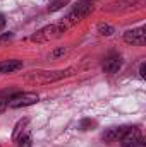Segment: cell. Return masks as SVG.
Listing matches in <instances>:
<instances>
[{
  "label": "cell",
  "mask_w": 146,
  "mask_h": 147,
  "mask_svg": "<svg viewBox=\"0 0 146 147\" xmlns=\"http://www.w3.org/2000/svg\"><path fill=\"white\" fill-rule=\"evenodd\" d=\"M16 142L19 147H31V137H29V134H23L21 137L16 139Z\"/></svg>",
  "instance_id": "cell-11"
},
{
  "label": "cell",
  "mask_w": 146,
  "mask_h": 147,
  "mask_svg": "<svg viewBox=\"0 0 146 147\" xmlns=\"http://www.w3.org/2000/svg\"><path fill=\"white\" fill-rule=\"evenodd\" d=\"M69 2H71V0H52L50 5H48V10H50V12H57V10L64 9Z\"/></svg>",
  "instance_id": "cell-10"
},
{
  "label": "cell",
  "mask_w": 146,
  "mask_h": 147,
  "mask_svg": "<svg viewBox=\"0 0 146 147\" xmlns=\"http://www.w3.org/2000/svg\"><path fill=\"white\" fill-rule=\"evenodd\" d=\"M69 72H72V69H67V70H33L24 77V80H28L31 84H50V82L64 79Z\"/></svg>",
  "instance_id": "cell-1"
},
{
  "label": "cell",
  "mask_w": 146,
  "mask_h": 147,
  "mask_svg": "<svg viewBox=\"0 0 146 147\" xmlns=\"http://www.w3.org/2000/svg\"><path fill=\"white\" fill-rule=\"evenodd\" d=\"M64 33H65V28L62 24H50V26H45L40 31H36L31 36V41H35V43H48V41H53V39L60 38Z\"/></svg>",
  "instance_id": "cell-3"
},
{
  "label": "cell",
  "mask_w": 146,
  "mask_h": 147,
  "mask_svg": "<svg viewBox=\"0 0 146 147\" xmlns=\"http://www.w3.org/2000/svg\"><path fill=\"white\" fill-rule=\"evenodd\" d=\"M122 67V57L115 51L108 53L105 58H103V63H102V69L105 74H115L119 69Z\"/></svg>",
  "instance_id": "cell-6"
},
{
  "label": "cell",
  "mask_w": 146,
  "mask_h": 147,
  "mask_svg": "<svg viewBox=\"0 0 146 147\" xmlns=\"http://www.w3.org/2000/svg\"><path fill=\"white\" fill-rule=\"evenodd\" d=\"M124 41L129 45H139L143 46L146 43V28H136V29H129L124 34Z\"/></svg>",
  "instance_id": "cell-7"
},
{
  "label": "cell",
  "mask_w": 146,
  "mask_h": 147,
  "mask_svg": "<svg viewBox=\"0 0 146 147\" xmlns=\"http://www.w3.org/2000/svg\"><path fill=\"white\" fill-rule=\"evenodd\" d=\"M60 55H65V50H57L52 53V57H60Z\"/></svg>",
  "instance_id": "cell-15"
},
{
  "label": "cell",
  "mask_w": 146,
  "mask_h": 147,
  "mask_svg": "<svg viewBox=\"0 0 146 147\" xmlns=\"http://www.w3.org/2000/svg\"><path fill=\"white\" fill-rule=\"evenodd\" d=\"M139 74H141V77H143V79L146 77V63H141V69H139Z\"/></svg>",
  "instance_id": "cell-14"
},
{
  "label": "cell",
  "mask_w": 146,
  "mask_h": 147,
  "mask_svg": "<svg viewBox=\"0 0 146 147\" xmlns=\"http://www.w3.org/2000/svg\"><path fill=\"white\" fill-rule=\"evenodd\" d=\"M120 146L122 147H146V142L143 139L141 130L136 128V127H129L126 135L120 139Z\"/></svg>",
  "instance_id": "cell-5"
},
{
  "label": "cell",
  "mask_w": 146,
  "mask_h": 147,
  "mask_svg": "<svg viewBox=\"0 0 146 147\" xmlns=\"http://www.w3.org/2000/svg\"><path fill=\"white\" fill-rule=\"evenodd\" d=\"M91 12H93V2H91V0H81L72 10L65 16V19H64L60 24L67 29V28H71L74 24H77L79 21H83L84 17H88Z\"/></svg>",
  "instance_id": "cell-2"
},
{
  "label": "cell",
  "mask_w": 146,
  "mask_h": 147,
  "mask_svg": "<svg viewBox=\"0 0 146 147\" xmlns=\"http://www.w3.org/2000/svg\"><path fill=\"white\" fill-rule=\"evenodd\" d=\"M23 69L21 60H3L0 62V74H12Z\"/></svg>",
  "instance_id": "cell-9"
},
{
  "label": "cell",
  "mask_w": 146,
  "mask_h": 147,
  "mask_svg": "<svg viewBox=\"0 0 146 147\" xmlns=\"http://www.w3.org/2000/svg\"><path fill=\"white\" fill-rule=\"evenodd\" d=\"M40 96L36 92H14L9 101H7V106L9 108H26V106H31V105H36Z\"/></svg>",
  "instance_id": "cell-4"
},
{
  "label": "cell",
  "mask_w": 146,
  "mask_h": 147,
  "mask_svg": "<svg viewBox=\"0 0 146 147\" xmlns=\"http://www.w3.org/2000/svg\"><path fill=\"white\" fill-rule=\"evenodd\" d=\"M96 125V121H93V120H83L81 121V130H89V127H95Z\"/></svg>",
  "instance_id": "cell-13"
},
{
  "label": "cell",
  "mask_w": 146,
  "mask_h": 147,
  "mask_svg": "<svg viewBox=\"0 0 146 147\" xmlns=\"http://www.w3.org/2000/svg\"><path fill=\"white\" fill-rule=\"evenodd\" d=\"M5 108H7V103H0V113L5 110Z\"/></svg>",
  "instance_id": "cell-18"
},
{
  "label": "cell",
  "mask_w": 146,
  "mask_h": 147,
  "mask_svg": "<svg viewBox=\"0 0 146 147\" xmlns=\"http://www.w3.org/2000/svg\"><path fill=\"white\" fill-rule=\"evenodd\" d=\"M3 26H5V16H3V14H0V29H2Z\"/></svg>",
  "instance_id": "cell-17"
},
{
  "label": "cell",
  "mask_w": 146,
  "mask_h": 147,
  "mask_svg": "<svg viewBox=\"0 0 146 147\" xmlns=\"http://www.w3.org/2000/svg\"><path fill=\"white\" fill-rule=\"evenodd\" d=\"M127 130H129V127H113V128L107 130V132L102 135V139L107 140V142H117V140H120V139L126 135Z\"/></svg>",
  "instance_id": "cell-8"
},
{
  "label": "cell",
  "mask_w": 146,
  "mask_h": 147,
  "mask_svg": "<svg viewBox=\"0 0 146 147\" xmlns=\"http://www.w3.org/2000/svg\"><path fill=\"white\" fill-rule=\"evenodd\" d=\"M7 39H12V34H10V33H7V34L0 36V41H7Z\"/></svg>",
  "instance_id": "cell-16"
},
{
  "label": "cell",
  "mask_w": 146,
  "mask_h": 147,
  "mask_svg": "<svg viewBox=\"0 0 146 147\" xmlns=\"http://www.w3.org/2000/svg\"><path fill=\"white\" fill-rule=\"evenodd\" d=\"M113 31H115V29H113L110 24H103V22H102V24H98V33H100V34H103V36H112V34H113Z\"/></svg>",
  "instance_id": "cell-12"
}]
</instances>
